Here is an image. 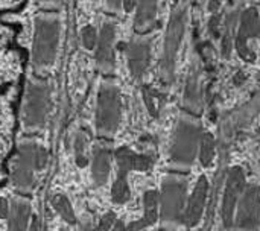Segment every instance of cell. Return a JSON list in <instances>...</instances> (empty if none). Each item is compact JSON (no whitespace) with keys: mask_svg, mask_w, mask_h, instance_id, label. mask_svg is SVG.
I'll return each mask as SVG.
<instances>
[{"mask_svg":"<svg viewBox=\"0 0 260 231\" xmlns=\"http://www.w3.org/2000/svg\"><path fill=\"white\" fill-rule=\"evenodd\" d=\"M142 91H143V97H145V101H146V105H148V108H149L151 114H152V116H155V107H154V104H152V96H151V93H149L148 87H143V88H142Z\"/></svg>","mask_w":260,"mask_h":231,"instance_id":"d4e9b609","label":"cell"},{"mask_svg":"<svg viewBox=\"0 0 260 231\" xmlns=\"http://www.w3.org/2000/svg\"><path fill=\"white\" fill-rule=\"evenodd\" d=\"M149 55H151V46L148 40H134L129 43L126 56H128V67L133 76L140 78L145 73L149 64Z\"/></svg>","mask_w":260,"mask_h":231,"instance_id":"9c48e42d","label":"cell"},{"mask_svg":"<svg viewBox=\"0 0 260 231\" xmlns=\"http://www.w3.org/2000/svg\"><path fill=\"white\" fill-rule=\"evenodd\" d=\"M61 24L53 15H38L35 18L34 34V64L35 67H46L53 62L58 43H59Z\"/></svg>","mask_w":260,"mask_h":231,"instance_id":"6da1fadb","label":"cell"},{"mask_svg":"<svg viewBox=\"0 0 260 231\" xmlns=\"http://www.w3.org/2000/svg\"><path fill=\"white\" fill-rule=\"evenodd\" d=\"M184 30V12L175 11L169 21V27L166 32V43H165V53H163V73L166 78H172L174 62L178 44L181 41V35Z\"/></svg>","mask_w":260,"mask_h":231,"instance_id":"52a82bcc","label":"cell"},{"mask_svg":"<svg viewBox=\"0 0 260 231\" xmlns=\"http://www.w3.org/2000/svg\"><path fill=\"white\" fill-rule=\"evenodd\" d=\"M38 225H40V222H38V218H37V216H34V219H32V224H30V227H29V230L27 231H38Z\"/></svg>","mask_w":260,"mask_h":231,"instance_id":"4316f807","label":"cell"},{"mask_svg":"<svg viewBox=\"0 0 260 231\" xmlns=\"http://www.w3.org/2000/svg\"><path fill=\"white\" fill-rule=\"evenodd\" d=\"M120 123V91L113 84H104L98 94L96 126L102 134H113Z\"/></svg>","mask_w":260,"mask_h":231,"instance_id":"3957f363","label":"cell"},{"mask_svg":"<svg viewBox=\"0 0 260 231\" xmlns=\"http://www.w3.org/2000/svg\"><path fill=\"white\" fill-rule=\"evenodd\" d=\"M29 215H30V203L23 198H15L11 206L8 231H27Z\"/></svg>","mask_w":260,"mask_h":231,"instance_id":"7c38bea8","label":"cell"},{"mask_svg":"<svg viewBox=\"0 0 260 231\" xmlns=\"http://www.w3.org/2000/svg\"><path fill=\"white\" fill-rule=\"evenodd\" d=\"M259 216V193L256 187H248L239 209V225L242 228H253Z\"/></svg>","mask_w":260,"mask_h":231,"instance_id":"30bf717a","label":"cell"},{"mask_svg":"<svg viewBox=\"0 0 260 231\" xmlns=\"http://www.w3.org/2000/svg\"><path fill=\"white\" fill-rule=\"evenodd\" d=\"M111 198L116 204H125L129 200V187L125 177H117L111 189Z\"/></svg>","mask_w":260,"mask_h":231,"instance_id":"d6986e66","label":"cell"},{"mask_svg":"<svg viewBox=\"0 0 260 231\" xmlns=\"http://www.w3.org/2000/svg\"><path fill=\"white\" fill-rule=\"evenodd\" d=\"M206 192H207V181L203 177V178H200V181L193 190V195L189 201V207H187L186 215H184L186 225L192 227L200 221L201 213H203V207H204V201H206Z\"/></svg>","mask_w":260,"mask_h":231,"instance_id":"8fae6325","label":"cell"},{"mask_svg":"<svg viewBox=\"0 0 260 231\" xmlns=\"http://www.w3.org/2000/svg\"><path fill=\"white\" fill-rule=\"evenodd\" d=\"M186 198V183L183 180L169 177L161 186V219L163 222H178Z\"/></svg>","mask_w":260,"mask_h":231,"instance_id":"8992f818","label":"cell"},{"mask_svg":"<svg viewBox=\"0 0 260 231\" xmlns=\"http://www.w3.org/2000/svg\"><path fill=\"white\" fill-rule=\"evenodd\" d=\"M152 157L149 154H136V158H134V171H148L151 166H152Z\"/></svg>","mask_w":260,"mask_h":231,"instance_id":"603a6c76","label":"cell"},{"mask_svg":"<svg viewBox=\"0 0 260 231\" xmlns=\"http://www.w3.org/2000/svg\"><path fill=\"white\" fill-rule=\"evenodd\" d=\"M114 35H116L114 24L105 23L101 29V35L98 37L96 61L98 65L105 72H110L114 67V50H113Z\"/></svg>","mask_w":260,"mask_h":231,"instance_id":"ba28073f","label":"cell"},{"mask_svg":"<svg viewBox=\"0 0 260 231\" xmlns=\"http://www.w3.org/2000/svg\"><path fill=\"white\" fill-rule=\"evenodd\" d=\"M50 204H52V207L55 209V212H56L66 222H69V224H75V222H76V216H75V212H73V209H72V204H70V201H69L64 195H61V193L53 195V196L50 198Z\"/></svg>","mask_w":260,"mask_h":231,"instance_id":"e0dca14e","label":"cell"},{"mask_svg":"<svg viewBox=\"0 0 260 231\" xmlns=\"http://www.w3.org/2000/svg\"><path fill=\"white\" fill-rule=\"evenodd\" d=\"M123 6H125V9H126V11H131L134 6H137V3H134V2H125V3H123Z\"/></svg>","mask_w":260,"mask_h":231,"instance_id":"f546056e","label":"cell"},{"mask_svg":"<svg viewBox=\"0 0 260 231\" xmlns=\"http://www.w3.org/2000/svg\"><path fill=\"white\" fill-rule=\"evenodd\" d=\"M242 186H244V175L239 169H235L230 175L227 193H225V201H224V221L227 225H230L232 212H233V207L236 203V196L242 190Z\"/></svg>","mask_w":260,"mask_h":231,"instance_id":"4fadbf2b","label":"cell"},{"mask_svg":"<svg viewBox=\"0 0 260 231\" xmlns=\"http://www.w3.org/2000/svg\"><path fill=\"white\" fill-rule=\"evenodd\" d=\"M212 158H213V140L209 134H206L201 142V161L203 164H209Z\"/></svg>","mask_w":260,"mask_h":231,"instance_id":"44dd1931","label":"cell"},{"mask_svg":"<svg viewBox=\"0 0 260 231\" xmlns=\"http://www.w3.org/2000/svg\"><path fill=\"white\" fill-rule=\"evenodd\" d=\"M50 108V88L46 82L32 81L27 84L23 107V120L27 128H40L44 125Z\"/></svg>","mask_w":260,"mask_h":231,"instance_id":"277c9868","label":"cell"},{"mask_svg":"<svg viewBox=\"0 0 260 231\" xmlns=\"http://www.w3.org/2000/svg\"><path fill=\"white\" fill-rule=\"evenodd\" d=\"M78 231H93V228H91V224H90V222H85V224H82V225L79 227V230Z\"/></svg>","mask_w":260,"mask_h":231,"instance_id":"f1b7e54d","label":"cell"},{"mask_svg":"<svg viewBox=\"0 0 260 231\" xmlns=\"http://www.w3.org/2000/svg\"><path fill=\"white\" fill-rule=\"evenodd\" d=\"M110 175V149L98 146L93 151V178L98 186L107 183Z\"/></svg>","mask_w":260,"mask_h":231,"instance_id":"9a60e30c","label":"cell"},{"mask_svg":"<svg viewBox=\"0 0 260 231\" xmlns=\"http://www.w3.org/2000/svg\"><path fill=\"white\" fill-rule=\"evenodd\" d=\"M157 201H158V195L155 190H149L145 193L143 196V206H145V216L140 221L131 222L128 230L129 231H140L152 224H155L157 221Z\"/></svg>","mask_w":260,"mask_h":231,"instance_id":"5bb4252c","label":"cell"},{"mask_svg":"<svg viewBox=\"0 0 260 231\" xmlns=\"http://www.w3.org/2000/svg\"><path fill=\"white\" fill-rule=\"evenodd\" d=\"M9 213V204L5 198H0V219H6Z\"/></svg>","mask_w":260,"mask_h":231,"instance_id":"484cf974","label":"cell"},{"mask_svg":"<svg viewBox=\"0 0 260 231\" xmlns=\"http://www.w3.org/2000/svg\"><path fill=\"white\" fill-rule=\"evenodd\" d=\"M157 14V3L154 2H143L137 5L134 27L137 32H146L148 29L154 27V18Z\"/></svg>","mask_w":260,"mask_h":231,"instance_id":"2e32d148","label":"cell"},{"mask_svg":"<svg viewBox=\"0 0 260 231\" xmlns=\"http://www.w3.org/2000/svg\"><path fill=\"white\" fill-rule=\"evenodd\" d=\"M134 158H136V152H133L126 146H122L116 152V160H117V166H119L117 177H125L126 178L128 172L134 169Z\"/></svg>","mask_w":260,"mask_h":231,"instance_id":"ac0fdd59","label":"cell"},{"mask_svg":"<svg viewBox=\"0 0 260 231\" xmlns=\"http://www.w3.org/2000/svg\"><path fill=\"white\" fill-rule=\"evenodd\" d=\"M198 137H200V128L193 122L186 119L180 120L171 149L172 161L180 164H190L197 152Z\"/></svg>","mask_w":260,"mask_h":231,"instance_id":"5b68a950","label":"cell"},{"mask_svg":"<svg viewBox=\"0 0 260 231\" xmlns=\"http://www.w3.org/2000/svg\"><path fill=\"white\" fill-rule=\"evenodd\" d=\"M113 231H126V228H125V224H123L122 221H119V222H117V224L114 225Z\"/></svg>","mask_w":260,"mask_h":231,"instance_id":"83f0119b","label":"cell"},{"mask_svg":"<svg viewBox=\"0 0 260 231\" xmlns=\"http://www.w3.org/2000/svg\"><path fill=\"white\" fill-rule=\"evenodd\" d=\"M47 163V151L34 142L21 143L12 163V184L21 190L34 187V171H41Z\"/></svg>","mask_w":260,"mask_h":231,"instance_id":"7a4b0ae2","label":"cell"},{"mask_svg":"<svg viewBox=\"0 0 260 231\" xmlns=\"http://www.w3.org/2000/svg\"><path fill=\"white\" fill-rule=\"evenodd\" d=\"M85 143H87L85 136L82 133H79L76 136V139H75V158H76V164L79 168H84L87 164V158H85V154H84Z\"/></svg>","mask_w":260,"mask_h":231,"instance_id":"ffe728a7","label":"cell"},{"mask_svg":"<svg viewBox=\"0 0 260 231\" xmlns=\"http://www.w3.org/2000/svg\"><path fill=\"white\" fill-rule=\"evenodd\" d=\"M81 37H82V43L87 49H93L96 41H98V34H96V29L93 26H85L81 32Z\"/></svg>","mask_w":260,"mask_h":231,"instance_id":"7402d4cb","label":"cell"},{"mask_svg":"<svg viewBox=\"0 0 260 231\" xmlns=\"http://www.w3.org/2000/svg\"><path fill=\"white\" fill-rule=\"evenodd\" d=\"M114 221H116V215L114 213L110 212V213L104 215L102 219H101V222H99V225H98V231L110 230V227L114 224Z\"/></svg>","mask_w":260,"mask_h":231,"instance_id":"cb8c5ba5","label":"cell"}]
</instances>
